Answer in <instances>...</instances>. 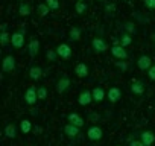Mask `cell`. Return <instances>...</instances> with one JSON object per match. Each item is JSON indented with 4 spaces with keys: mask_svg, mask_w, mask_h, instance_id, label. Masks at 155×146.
I'll use <instances>...</instances> for the list:
<instances>
[{
    "mask_svg": "<svg viewBox=\"0 0 155 146\" xmlns=\"http://www.w3.org/2000/svg\"><path fill=\"white\" fill-rule=\"evenodd\" d=\"M137 67H138L140 70H143V71H147V70L152 67V59H150V56H147V55L138 56V59H137Z\"/></svg>",
    "mask_w": 155,
    "mask_h": 146,
    "instance_id": "8fae6325",
    "label": "cell"
},
{
    "mask_svg": "<svg viewBox=\"0 0 155 146\" xmlns=\"http://www.w3.org/2000/svg\"><path fill=\"white\" fill-rule=\"evenodd\" d=\"M129 146H144V143L141 140H131L129 141Z\"/></svg>",
    "mask_w": 155,
    "mask_h": 146,
    "instance_id": "d590c367",
    "label": "cell"
},
{
    "mask_svg": "<svg viewBox=\"0 0 155 146\" xmlns=\"http://www.w3.org/2000/svg\"><path fill=\"white\" fill-rule=\"evenodd\" d=\"M31 12H32L31 5H29L28 2H21L20 6H18V15H20V17H29Z\"/></svg>",
    "mask_w": 155,
    "mask_h": 146,
    "instance_id": "44dd1931",
    "label": "cell"
},
{
    "mask_svg": "<svg viewBox=\"0 0 155 146\" xmlns=\"http://www.w3.org/2000/svg\"><path fill=\"white\" fill-rule=\"evenodd\" d=\"M81 29L78 28V26H73V28H70V31H68V38L71 40V41H79L81 40Z\"/></svg>",
    "mask_w": 155,
    "mask_h": 146,
    "instance_id": "7402d4cb",
    "label": "cell"
},
{
    "mask_svg": "<svg viewBox=\"0 0 155 146\" xmlns=\"http://www.w3.org/2000/svg\"><path fill=\"white\" fill-rule=\"evenodd\" d=\"M37 101H38V93H37V88L34 87V85H31V87H28V90L25 91V102L28 104V105H35L37 104Z\"/></svg>",
    "mask_w": 155,
    "mask_h": 146,
    "instance_id": "7a4b0ae2",
    "label": "cell"
},
{
    "mask_svg": "<svg viewBox=\"0 0 155 146\" xmlns=\"http://www.w3.org/2000/svg\"><path fill=\"white\" fill-rule=\"evenodd\" d=\"M144 90H146V84H144L141 79H135V81H132L131 91H132L134 95H137V96H141V95L144 93Z\"/></svg>",
    "mask_w": 155,
    "mask_h": 146,
    "instance_id": "5bb4252c",
    "label": "cell"
},
{
    "mask_svg": "<svg viewBox=\"0 0 155 146\" xmlns=\"http://www.w3.org/2000/svg\"><path fill=\"white\" fill-rule=\"evenodd\" d=\"M47 6L52 9V11H58L59 9V0H46Z\"/></svg>",
    "mask_w": 155,
    "mask_h": 146,
    "instance_id": "4dcf8cb0",
    "label": "cell"
},
{
    "mask_svg": "<svg viewBox=\"0 0 155 146\" xmlns=\"http://www.w3.org/2000/svg\"><path fill=\"white\" fill-rule=\"evenodd\" d=\"M91 47H93V50L96 52V53H104V52H107L108 50V43L104 40V38H93V41H91Z\"/></svg>",
    "mask_w": 155,
    "mask_h": 146,
    "instance_id": "5b68a950",
    "label": "cell"
},
{
    "mask_svg": "<svg viewBox=\"0 0 155 146\" xmlns=\"http://www.w3.org/2000/svg\"><path fill=\"white\" fill-rule=\"evenodd\" d=\"M20 129H21L23 134H29V132L32 131V122H31L29 119H23V120L20 122Z\"/></svg>",
    "mask_w": 155,
    "mask_h": 146,
    "instance_id": "cb8c5ba5",
    "label": "cell"
},
{
    "mask_svg": "<svg viewBox=\"0 0 155 146\" xmlns=\"http://www.w3.org/2000/svg\"><path fill=\"white\" fill-rule=\"evenodd\" d=\"M97 2H105V0H97Z\"/></svg>",
    "mask_w": 155,
    "mask_h": 146,
    "instance_id": "60d3db41",
    "label": "cell"
},
{
    "mask_svg": "<svg viewBox=\"0 0 155 146\" xmlns=\"http://www.w3.org/2000/svg\"><path fill=\"white\" fill-rule=\"evenodd\" d=\"M2 31H8V25H6V23L2 25Z\"/></svg>",
    "mask_w": 155,
    "mask_h": 146,
    "instance_id": "74e56055",
    "label": "cell"
},
{
    "mask_svg": "<svg viewBox=\"0 0 155 146\" xmlns=\"http://www.w3.org/2000/svg\"><path fill=\"white\" fill-rule=\"evenodd\" d=\"M52 9L47 6V3L44 2V3H40L38 6H37V12H38V15L40 17H46V15H49V12H50Z\"/></svg>",
    "mask_w": 155,
    "mask_h": 146,
    "instance_id": "d4e9b609",
    "label": "cell"
},
{
    "mask_svg": "<svg viewBox=\"0 0 155 146\" xmlns=\"http://www.w3.org/2000/svg\"><path fill=\"white\" fill-rule=\"evenodd\" d=\"M56 53H58V56L61 58V59H70L71 58V55H73V52H71V47L67 44V43H61V44H58L56 46Z\"/></svg>",
    "mask_w": 155,
    "mask_h": 146,
    "instance_id": "6da1fadb",
    "label": "cell"
},
{
    "mask_svg": "<svg viewBox=\"0 0 155 146\" xmlns=\"http://www.w3.org/2000/svg\"><path fill=\"white\" fill-rule=\"evenodd\" d=\"M91 102H94V101H93V93H91V90H84V91L79 93V96H78V104L82 105V107H87V105H90Z\"/></svg>",
    "mask_w": 155,
    "mask_h": 146,
    "instance_id": "52a82bcc",
    "label": "cell"
},
{
    "mask_svg": "<svg viewBox=\"0 0 155 146\" xmlns=\"http://www.w3.org/2000/svg\"><path fill=\"white\" fill-rule=\"evenodd\" d=\"M31 113H32V116H38V111H35V108H32Z\"/></svg>",
    "mask_w": 155,
    "mask_h": 146,
    "instance_id": "f35d334b",
    "label": "cell"
},
{
    "mask_svg": "<svg viewBox=\"0 0 155 146\" xmlns=\"http://www.w3.org/2000/svg\"><path fill=\"white\" fill-rule=\"evenodd\" d=\"M46 58H47L50 62L56 61V58H59L58 53H56V49H47V52H46Z\"/></svg>",
    "mask_w": 155,
    "mask_h": 146,
    "instance_id": "f546056e",
    "label": "cell"
},
{
    "mask_svg": "<svg viewBox=\"0 0 155 146\" xmlns=\"http://www.w3.org/2000/svg\"><path fill=\"white\" fill-rule=\"evenodd\" d=\"M74 75L78 78H87L88 76V65L85 62H78L74 67Z\"/></svg>",
    "mask_w": 155,
    "mask_h": 146,
    "instance_id": "e0dca14e",
    "label": "cell"
},
{
    "mask_svg": "<svg viewBox=\"0 0 155 146\" xmlns=\"http://www.w3.org/2000/svg\"><path fill=\"white\" fill-rule=\"evenodd\" d=\"M107 99L111 102V104H117L120 99H122V90L119 87H111L108 91H107Z\"/></svg>",
    "mask_w": 155,
    "mask_h": 146,
    "instance_id": "9c48e42d",
    "label": "cell"
},
{
    "mask_svg": "<svg viewBox=\"0 0 155 146\" xmlns=\"http://www.w3.org/2000/svg\"><path fill=\"white\" fill-rule=\"evenodd\" d=\"M37 93H38V101H46L49 98V90L44 85H40L37 88Z\"/></svg>",
    "mask_w": 155,
    "mask_h": 146,
    "instance_id": "484cf974",
    "label": "cell"
},
{
    "mask_svg": "<svg viewBox=\"0 0 155 146\" xmlns=\"http://www.w3.org/2000/svg\"><path fill=\"white\" fill-rule=\"evenodd\" d=\"M88 119H90L91 122H97V120H99V114H96V113H90Z\"/></svg>",
    "mask_w": 155,
    "mask_h": 146,
    "instance_id": "8d00e7d4",
    "label": "cell"
},
{
    "mask_svg": "<svg viewBox=\"0 0 155 146\" xmlns=\"http://www.w3.org/2000/svg\"><path fill=\"white\" fill-rule=\"evenodd\" d=\"M43 75H44V73H43V68L40 65H32L29 68V78L32 81H40L43 78Z\"/></svg>",
    "mask_w": 155,
    "mask_h": 146,
    "instance_id": "ac0fdd59",
    "label": "cell"
},
{
    "mask_svg": "<svg viewBox=\"0 0 155 146\" xmlns=\"http://www.w3.org/2000/svg\"><path fill=\"white\" fill-rule=\"evenodd\" d=\"M116 146H120V144H116Z\"/></svg>",
    "mask_w": 155,
    "mask_h": 146,
    "instance_id": "ee69618b",
    "label": "cell"
},
{
    "mask_svg": "<svg viewBox=\"0 0 155 146\" xmlns=\"http://www.w3.org/2000/svg\"><path fill=\"white\" fill-rule=\"evenodd\" d=\"M116 3H110V5H105V12H108V14H113L114 11H116Z\"/></svg>",
    "mask_w": 155,
    "mask_h": 146,
    "instance_id": "e575fe53",
    "label": "cell"
},
{
    "mask_svg": "<svg viewBox=\"0 0 155 146\" xmlns=\"http://www.w3.org/2000/svg\"><path fill=\"white\" fill-rule=\"evenodd\" d=\"M140 140L144 143V146H152L155 143V134L152 131H141L140 132Z\"/></svg>",
    "mask_w": 155,
    "mask_h": 146,
    "instance_id": "9a60e30c",
    "label": "cell"
},
{
    "mask_svg": "<svg viewBox=\"0 0 155 146\" xmlns=\"http://www.w3.org/2000/svg\"><path fill=\"white\" fill-rule=\"evenodd\" d=\"M116 67H119L122 71H125L126 68H128V64L125 62V61H122V59H119V61H116Z\"/></svg>",
    "mask_w": 155,
    "mask_h": 146,
    "instance_id": "d6a6232c",
    "label": "cell"
},
{
    "mask_svg": "<svg viewBox=\"0 0 155 146\" xmlns=\"http://www.w3.org/2000/svg\"><path fill=\"white\" fill-rule=\"evenodd\" d=\"M110 50H111V55H113L116 59H122V61H125V59L128 58V52H126V49H125L123 46H120V44H114Z\"/></svg>",
    "mask_w": 155,
    "mask_h": 146,
    "instance_id": "ba28073f",
    "label": "cell"
},
{
    "mask_svg": "<svg viewBox=\"0 0 155 146\" xmlns=\"http://www.w3.org/2000/svg\"><path fill=\"white\" fill-rule=\"evenodd\" d=\"M91 93H93V101H94V102H102V101L107 98V91H105L102 87H94V88L91 90Z\"/></svg>",
    "mask_w": 155,
    "mask_h": 146,
    "instance_id": "d6986e66",
    "label": "cell"
},
{
    "mask_svg": "<svg viewBox=\"0 0 155 146\" xmlns=\"http://www.w3.org/2000/svg\"><path fill=\"white\" fill-rule=\"evenodd\" d=\"M67 122H70V123H73V125H76V126H79V128H82V126L85 125L84 117H82L81 114H78V113H70V114L67 116Z\"/></svg>",
    "mask_w": 155,
    "mask_h": 146,
    "instance_id": "2e32d148",
    "label": "cell"
},
{
    "mask_svg": "<svg viewBox=\"0 0 155 146\" xmlns=\"http://www.w3.org/2000/svg\"><path fill=\"white\" fill-rule=\"evenodd\" d=\"M79 2H85V0H79Z\"/></svg>",
    "mask_w": 155,
    "mask_h": 146,
    "instance_id": "7bdbcfd3",
    "label": "cell"
},
{
    "mask_svg": "<svg viewBox=\"0 0 155 146\" xmlns=\"http://www.w3.org/2000/svg\"><path fill=\"white\" fill-rule=\"evenodd\" d=\"M28 53L31 58H35L40 53V41L37 38H31L28 43Z\"/></svg>",
    "mask_w": 155,
    "mask_h": 146,
    "instance_id": "30bf717a",
    "label": "cell"
},
{
    "mask_svg": "<svg viewBox=\"0 0 155 146\" xmlns=\"http://www.w3.org/2000/svg\"><path fill=\"white\" fill-rule=\"evenodd\" d=\"M18 2H20V3H21V2H25V0H18Z\"/></svg>",
    "mask_w": 155,
    "mask_h": 146,
    "instance_id": "b9f144b4",
    "label": "cell"
},
{
    "mask_svg": "<svg viewBox=\"0 0 155 146\" xmlns=\"http://www.w3.org/2000/svg\"><path fill=\"white\" fill-rule=\"evenodd\" d=\"M79 126H76V125H73V123H65L64 125V134L68 137V138H74L78 134H79Z\"/></svg>",
    "mask_w": 155,
    "mask_h": 146,
    "instance_id": "4fadbf2b",
    "label": "cell"
},
{
    "mask_svg": "<svg viewBox=\"0 0 155 146\" xmlns=\"http://www.w3.org/2000/svg\"><path fill=\"white\" fill-rule=\"evenodd\" d=\"M3 134L6 138H15L17 137V126L14 123H8L3 129Z\"/></svg>",
    "mask_w": 155,
    "mask_h": 146,
    "instance_id": "ffe728a7",
    "label": "cell"
},
{
    "mask_svg": "<svg viewBox=\"0 0 155 146\" xmlns=\"http://www.w3.org/2000/svg\"><path fill=\"white\" fill-rule=\"evenodd\" d=\"M74 11H76L78 15H84V14L88 11V5H87L85 2H79V0H78L76 5H74Z\"/></svg>",
    "mask_w": 155,
    "mask_h": 146,
    "instance_id": "603a6c76",
    "label": "cell"
},
{
    "mask_svg": "<svg viewBox=\"0 0 155 146\" xmlns=\"http://www.w3.org/2000/svg\"><path fill=\"white\" fill-rule=\"evenodd\" d=\"M147 76L150 81H155V64H152V67L147 70Z\"/></svg>",
    "mask_w": 155,
    "mask_h": 146,
    "instance_id": "836d02e7",
    "label": "cell"
},
{
    "mask_svg": "<svg viewBox=\"0 0 155 146\" xmlns=\"http://www.w3.org/2000/svg\"><path fill=\"white\" fill-rule=\"evenodd\" d=\"M2 70L3 73H12L15 70V58L12 55H6L3 58V62H2Z\"/></svg>",
    "mask_w": 155,
    "mask_h": 146,
    "instance_id": "8992f818",
    "label": "cell"
},
{
    "mask_svg": "<svg viewBox=\"0 0 155 146\" xmlns=\"http://www.w3.org/2000/svg\"><path fill=\"white\" fill-rule=\"evenodd\" d=\"M70 85H71L70 78L62 76V78H61V79H58V82H56V91H58L59 95H64V93L70 88Z\"/></svg>",
    "mask_w": 155,
    "mask_h": 146,
    "instance_id": "7c38bea8",
    "label": "cell"
},
{
    "mask_svg": "<svg viewBox=\"0 0 155 146\" xmlns=\"http://www.w3.org/2000/svg\"><path fill=\"white\" fill-rule=\"evenodd\" d=\"M11 44L14 49H21L25 46V32L17 31L11 35Z\"/></svg>",
    "mask_w": 155,
    "mask_h": 146,
    "instance_id": "277c9868",
    "label": "cell"
},
{
    "mask_svg": "<svg viewBox=\"0 0 155 146\" xmlns=\"http://www.w3.org/2000/svg\"><path fill=\"white\" fill-rule=\"evenodd\" d=\"M87 137H88L91 141L102 140V137H104V131H102V128H101V126L93 125V126H90V128L87 129Z\"/></svg>",
    "mask_w": 155,
    "mask_h": 146,
    "instance_id": "3957f363",
    "label": "cell"
},
{
    "mask_svg": "<svg viewBox=\"0 0 155 146\" xmlns=\"http://www.w3.org/2000/svg\"><path fill=\"white\" fill-rule=\"evenodd\" d=\"M143 5L147 9H155V0H143Z\"/></svg>",
    "mask_w": 155,
    "mask_h": 146,
    "instance_id": "1f68e13d",
    "label": "cell"
},
{
    "mask_svg": "<svg viewBox=\"0 0 155 146\" xmlns=\"http://www.w3.org/2000/svg\"><path fill=\"white\" fill-rule=\"evenodd\" d=\"M119 41H120V46L128 47V46H131V44H132V37H131L129 34H123V35L119 38Z\"/></svg>",
    "mask_w": 155,
    "mask_h": 146,
    "instance_id": "4316f807",
    "label": "cell"
},
{
    "mask_svg": "<svg viewBox=\"0 0 155 146\" xmlns=\"http://www.w3.org/2000/svg\"><path fill=\"white\" fill-rule=\"evenodd\" d=\"M152 40H153V41H155V34H152Z\"/></svg>",
    "mask_w": 155,
    "mask_h": 146,
    "instance_id": "ab89813d",
    "label": "cell"
},
{
    "mask_svg": "<svg viewBox=\"0 0 155 146\" xmlns=\"http://www.w3.org/2000/svg\"><path fill=\"white\" fill-rule=\"evenodd\" d=\"M11 35L8 31H2V34H0V41H2V46H8L11 43Z\"/></svg>",
    "mask_w": 155,
    "mask_h": 146,
    "instance_id": "83f0119b",
    "label": "cell"
},
{
    "mask_svg": "<svg viewBox=\"0 0 155 146\" xmlns=\"http://www.w3.org/2000/svg\"><path fill=\"white\" fill-rule=\"evenodd\" d=\"M123 29H125L126 34H129V35H132V34L137 32V28H135V25H134L132 22H126V23L123 25Z\"/></svg>",
    "mask_w": 155,
    "mask_h": 146,
    "instance_id": "f1b7e54d",
    "label": "cell"
}]
</instances>
